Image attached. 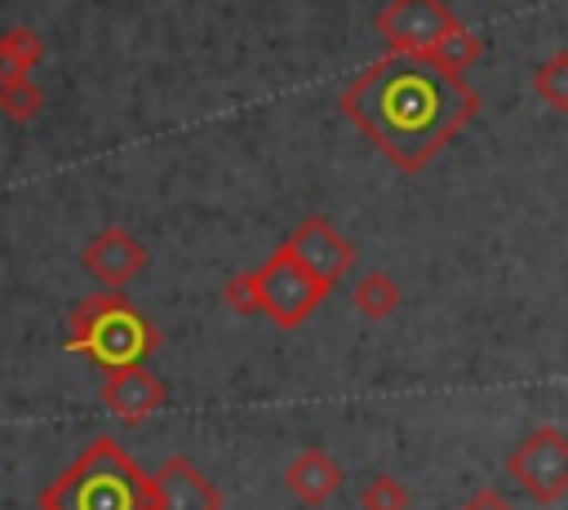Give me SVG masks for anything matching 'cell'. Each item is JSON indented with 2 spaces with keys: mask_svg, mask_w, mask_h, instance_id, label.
I'll return each instance as SVG.
<instances>
[{
  "mask_svg": "<svg viewBox=\"0 0 568 510\" xmlns=\"http://www.w3.org/2000/svg\"><path fill=\"white\" fill-rule=\"evenodd\" d=\"M479 53H484V44H479V35L470 31V27H457L453 35H444L426 58H435L439 67H448V71H466V67H475L479 62Z\"/></svg>",
  "mask_w": 568,
  "mask_h": 510,
  "instance_id": "2e32d148",
  "label": "cell"
},
{
  "mask_svg": "<svg viewBox=\"0 0 568 510\" xmlns=\"http://www.w3.org/2000/svg\"><path fill=\"white\" fill-rule=\"evenodd\" d=\"M288 244H293V253H297V257H302L320 279H328V284L346 279V275H351V266H355V244H351V239H346L328 217H320V213L302 217V222L293 226Z\"/></svg>",
  "mask_w": 568,
  "mask_h": 510,
  "instance_id": "9c48e42d",
  "label": "cell"
},
{
  "mask_svg": "<svg viewBox=\"0 0 568 510\" xmlns=\"http://www.w3.org/2000/svg\"><path fill=\"white\" fill-rule=\"evenodd\" d=\"M351 302H355V310L364 315V319H390L395 310H399V288H395V279L386 275V271H368L364 279H355V293H351Z\"/></svg>",
  "mask_w": 568,
  "mask_h": 510,
  "instance_id": "4fadbf2b",
  "label": "cell"
},
{
  "mask_svg": "<svg viewBox=\"0 0 568 510\" xmlns=\"http://www.w3.org/2000/svg\"><path fill=\"white\" fill-rule=\"evenodd\" d=\"M328 279H320L297 253H293V244L284 239L262 266H257V293H262V315L275 324V328H302L315 310H320V302L328 297Z\"/></svg>",
  "mask_w": 568,
  "mask_h": 510,
  "instance_id": "277c9868",
  "label": "cell"
},
{
  "mask_svg": "<svg viewBox=\"0 0 568 510\" xmlns=\"http://www.w3.org/2000/svg\"><path fill=\"white\" fill-rule=\"evenodd\" d=\"M44 62V40L31 27H9L0 31V80L31 75Z\"/></svg>",
  "mask_w": 568,
  "mask_h": 510,
  "instance_id": "7c38bea8",
  "label": "cell"
},
{
  "mask_svg": "<svg viewBox=\"0 0 568 510\" xmlns=\"http://www.w3.org/2000/svg\"><path fill=\"white\" fill-rule=\"evenodd\" d=\"M155 328L146 324V315L124 297V288H106L98 297H84L71 306L67 315V350L106 368L120 364H142L155 350Z\"/></svg>",
  "mask_w": 568,
  "mask_h": 510,
  "instance_id": "3957f363",
  "label": "cell"
},
{
  "mask_svg": "<svg viewBox=\"0 0 568 510\" xmlns=\"http://www.w3.org/2000/svg\"><path fill=\"white\" fill-rule=\"evenodd\" d=\"M284 488L293 492L297 506H324L337 488H342V470L328 452L320 448H302L288 466H284Z\"/></svg>",
  "mask_w": 568,
  "mask_h": 510,
  "instance_id": "8fae6325",
  "label": "cell"
},
{
  "mask_svg": "<svg viewBox=\"0 0 568 510\" xmlns=\"http://www.w3.org/2000/svg\"><path fill=\"white\" fill-rule=\"evenodd\" d=\"M532 93L550 111H568V49H555L550 58L537 62L532 71Z\"/></svg>",
  "mask_w": 568,
  "mask_h": 510,
  "instance_id": "5bb4252c",
  "label": "cell"
},
{
  "mask_svg": "<svg viewBox=\"0 0 568 510\" xmlns=\"http://www.w3.org/2000/svg\"><path fill=\"white\" fill-rule=\"evenodd\" d=\"M337 106L399 173H422L475 120L479 93L426 53H386L342 89Z\"/></svg>",
  "mask_w": 568,
  "mask_h": 510,
  "instance_id": "6da1fadb",
  "label": "cell"
},
{
  "mask_svg": "<svg viewBox=\"0 0 568 510\" xmlns=\"http://www.w3.org/2000/svg\"><path fill=\"white\" fill-rule=\"evenodd\" d=\"M359 506H364V510H408V506H413V492H408V483H399L395 475H373V479H364V488H359Z\"/></svg>",
  "mask_w": 568,
  "mask_h": 510,
  "instance_id": "e0dca14e",
  "label": "cell"
},
{
  "mask_svg": "<svg viewBox=\"0 0 568 510\" xmlns=\"http://www.w3.org/2000/svg\"><path fill=\"white\" fill-rule=\"evenodd\" d=\"M222 297L235 315H262V293H257V271H235L222 284Z\"/></svg>",
  "mask_w": 568,
  "mask_h": 510,
  "instance_id": "ac0fdd59",
  "label": "cell"
},
{
  "mask_svg": "<svg viewBox=\"0 0 568 510\" xmlns=\"http://www.w3.org/2000/svg\"><path fill=\"white\" fill-rule=\"evenodd\" d=\"M506 475L541 506L568 497V435L559 426H537L510 448Z\"/></svg>",
  "mask_w": 568,
  "mask_h": 510,
  "instance_id": "5b68a950",
  "label": "cell"
},
{
  "mask_svg": "<svg viewBox=\"0 0 568 510\" xmlns=\"http://www.w3.org/2000/svg\"><path fill=\"white\" fill-rule=\"evenodd\" d=\"M462 510H515V506H510L501 492H493V488H479V492H475V497H470Z\"/></svg>",
  "mask_w": 568,
  "mask_h": 510,
  "instance_id": "d6986e66",
  "label": "cell"
},
{
  "mask_svg": "<svg viewBox=\"0 0 568 510\" xmlns=\"http://www.w3.org/2000/svg\"><path fill=\"white\" fill-rule=\"evenodd\" d=\"M80 266L102 284V288H124L129 279H138L146 271V244L124 231V226H102L84 248H80Z\"/></svg>",
  "mask_w": 568,
  "mask_h": 510,
  "instance_id": "52a82bcc",
  "label": "cell"
},
{
  "mask_svg": "<svg viewBox=\"0 0 568 510\" xmlns=\"http://www.w3.org/2000/svg\"><path fill=\"white\" fill-rule=\"evenodd\" d=\"M164 381L146 368V364H120V368H106L102 373V404L124 421V426H138L146 417H155L164 408Z\"/></svg>",
  "mask_w": 568,
  "mask_h": 510,
  "instance_id": "ba28073f",
  "label": "cell"
},
{
  "mask_svg": "<svg viewBox=\"0 0 568 510\" xmlns=\"http://www.w3.org/2000/svg\"><path fill=\"white\" fill-rule=\"evenodd\" d=\"M0 111L13 120V124H27L44 111V89L31 80V75H13V80H0Z\"/></svg>",
  "mask_w": 568,
  "mask_h": 510,
  "instance_id": "9a60e30c",
  "label": "cell"
},
{
  "mask_svg": "<svg viewBox=\"0 0 568 510\" xmlns=\"http://www.w3.org/2000/svg\"><path fill=\"white\" fill-rule=\"evenodd\" d=\"M155 510H222V492L186 457H169L155 475Z\"/></svg>",
  "mask_w": 568,
  "mask_h": 510,
  "instance_id": "30bf717a",
  "label": "cell"
},
{
  "mask_svg": "<svg viewBox=\"0 0 568 510\" xmlns=\"http://www.w3.org/2000/svg\"><path fill=\"white\" fill-rule=\"evenodd\" d=\"M457 27H466V22L444 0H390L377 13L386 53H430Z\"/></svg>",
  "mask_w": 568,
  "mask_h": 510,
  "instance_id": "8992f818",
  "label": "cell"
},
{
  "mask_svg": "<svg viewBox=\"0 0 568 510\" xmlns=\"http://www.w3.org/2000/svg\"><path fill=\"white\" fill-rule=\"evenodd\" d=\"M40 510H155V475L102 435L40 492Z\"/></svg>",
  "mask_w": 568,
  "mask_h": 510,
  "instance_id": "7a4b0ae2",
  "label": "cell"
}]
</instances>
